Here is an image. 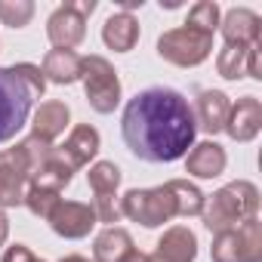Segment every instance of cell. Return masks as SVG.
<instances>
[{
    "instance_id": "cell-1",
    "label": "cell",
    "mask_w": 262,
    "mask_h": 262,
    "mask_svg": "<svg viewBox=\"0 0 262 262\" xmlns=\"http://www.w3.org/2000/svg\"><path fill=\"white\" fill-rule=\"evenodd\" d=\"M123 142L148 164H173L194 145V111L188 99L170 86H151L136 93L123 108Z\"/></svg>"
},
{
    "instance_id": "cell-2",
    "label": "cell",
    "mask_w": 262,
    "mask_h": 262,
    "mask_svg": "<svg viewBox=\"0 0 262 262\" xmlns=\"http://www.w3.org/2000/svg\"><path fill=\"white\" fill-rule=\"evenodd\" d=\"M259 210V191L253 182H231L225 188H219L210 204H204V225L216 234L222 231H231L237 225H244L247 219H253Z\"/></svg>"
},
{
    "instance_id": "cell-3",
    "label": "cell",
    "mask_w": 262,
    "mask_h": 262,
    "mask_svg": "<svg viewBox=\"0 0 262 262\" xmlns=\"http://www.w3.org/2000/svg\"><path fill=\"white\" fill-rule=\"evenodd\" d=\"M31 93L13 68H0V142H10L28 123Z\"/></svg>"
},
{
    "instance_id": "cell-4",
    "label": "cell",
    "mask_w": 262,
    "mask_h": 262,
    "mask_svg": "<svg viewBox=\"0 0 262 262\" xmlns=\"http://www.w3.org/2000/svg\"><path fill=\"white\" fill-rule=\"evenodd\" d=\"M120 216H129L133 222H142L145 228H155V225H164L176 216V198H173L170 185L133 188V191L123 194Z\"/></svg>"
},
{
    "instance_id": "cell-5",
    "label": "cell",
    "mask_w": 262,
    "mask_h": 262,
    "mask_svg": "<svg viewBox=\"0 0 262 262\" xmlns=\"http://www.w3.org/2000/svg\"><path fill=\"white\" fill-rule=\"evenodd\" d=\"M213 50V34L201 31V28H191V25H182V28H173L167 34H161L158 40V56L179 65V68H194L201 65Z\"/></svg>"
},
{
    "instance_id": "cell-6",
    "label": "cell",
    "mask_w": 262,
    "mask_h": 262,
    "mask_svg": "<svg viewBox=\"0 0 262 262\" xmlns=\"http://www.w3.org/2000/svg\"><path fill=\"white\" fill-rule=\"evenodd\" d=\"M83 90H86V102L93 111L99 114H111L120 105V80L117 71L108 59L102 56H86L83 59V71H80Z\"/></svg>"
},
{
    "instance_id": "cell-7",
    "label": "cell",
    "mask_w": 262,
    "mask_h": 262,
    "mask_svg": "<svg viewBox=\"0 0 262 262\" xmlns=\"http://www.w3.org/2000/svg\"><path fill=\"white\" fill-rule=\"evenodd\" d=\"M262 259V222L253 216L244 225L216 234L213 262H259Z\"/></svg>"
},
{
    "instance_id": "cell-8",
    "label": "cell",
    "mask_w": 262,
    "mask_h": 262,
    "mask_svg": "<svg viewBox=\"0 0 262 262\" xmlns=\"http://www.w3.org/2000/svg\"><path fill=\"white\" fill-rule=\"evenodd\" d=\"M31 188V161L22 145L0 151V207H19Z\"/></svg>"
},
{
    "instance_id": "cell-9",
    "label": "cell",
    "mask_w": 262,
    "mask_h": 262,
    "mask_svg": "<svg viewBox=\"0 0 262 262\" xmlns=\"http://www.w3.org/2000/svg\"><path fill=\"white\" fill-rule=\"evenodd\" d=\"M96 0H80V4L59 7L47 22V37L56 43V50H74L86 37V16H93Z\"/></svg>"
},
{
    "instance_id": "cell-10",
    "label": "cell",
    "mask_w": 262,
    "mask_h": 262,
    "mask_svg": "<svg viewBox=\"0 0 262 262\" xmlns=\"http://www.w3.org/2000/svg\"><path fill=\"white\" fill-rule=\"evenodd\" d=\"M86 179H90V188H93V194H96V204H93L96 222H117V219H120V207H117V201H114V191H117V185H120V170H117V164L99 161V164L90 167Z\"/></svg>"
},
{
    "instance_id": "cell-11",
    "label": "cell",
    "mask_w": 262,
    "mask_h": 262,
    "mask_svg": "<svg viewBox=\"0 0 262 262\" xmlns=\"http://www.w3.org/2000/svg\"><path fill=\"white\" fill-rule=\"evenodd\" d=\"M50 225L59 237H68V241H77V237H86L90 228L96 225V210L93 204H80V201H59V207L53 210L50 216Z\"/></svg>"
},
{
    "instance_id": "cell-12",
    "label": "cell",
    "mask_w": 262,
    "mask_h": 262,
    "mask_svg": "<svg viewBox=\"0 0 262 262\" xmlns=\"http://www.w3.org/2000/svg\"><path fill=\"white\" fill-rule=\"evenodd\" d=\"M262 129V102L256 96H244L237 99V105L228 111V120H225V133L234 139V142H250L259 136Z\"/></svg>"
},
{
    "instance_id": "cell-13",
    "label": "cell",
    "mask_w": 262,
    "mask_h": 262,
    "mask_svg": "<svg viewBox=\"0 0 262 262\" xmlns=\"http://www.w3.org/2000/svg\"><path fill=\"white\" fill-rule=\"evenodd\" d=\"M99 145H102L99 129L90 126V123H80V126L71 129V136L65 139V145L59 148V155L71 164V170H80V167H86L99 155Z\"/></svg>"
},
{
    "instance_id": "cell-14",
    "label": "cell",
    "mask_w": 262,
    "mask_h": 262,
    "mask_svg": "<svg viewBox=\"0 0 262 262\" xmlns=\"http://www.w3.org/2000/svg\"><path fill=\"white\" fill-rule=\"evenodd\" d=\"M228 111H231V105H228V96H225V93H219V90H204V93L198 96L194 123L204 129V133L216 136V133H222V129H225Z\"/></svg>"
},
{
    "instance_id": "cell-15",
    "label": "cell",
    "mask_w": 262,
    "mask_h": 262,
    "mask_svg": "<svg viewBox=\"0 0 262 262\" xmlns=\"http://www.w3.org/2000/svg\"><path fill=\"white\" fill-rule=\"evenodd\" d=\"M259 16L253 10H228L222 19V37L228 47H256L259 43Z\"/></svg>"
},
{
    "instance_id": "cell-16",
    "label": "cell",
    "mask_w": 262,
    "mask_h": 262,
    "mask_svg": "<svg viewBox=\"0 0 262 262\" xmlns=\"http://www.w3.org/2000/svg\"><path fill=\"white\" fill-rule=\"evenodd\" d=\"M158 256L164 262H194V256H198V237L185 225L167 228L164 237L158 241Z\"/></svg>"
},
{
    "instance_id": "cell-17",
    "label": "cell",
    "mask_w": 262,
    "mask_h": 262,
    "mask_svg": "<svg viewBox=\"0 0 262 262\" xmlns=\"http://www.w3.org/2000/svg\"><path fill=\"white\" fill-rule=\"evenodd\" d=\"M102 40L114 53H129V50L136 47V40H139V22L129 13H114L102 25Z\"/></svg>"
},
{
    "instance_id": "cell-18",
    "label": "cell",
    "mask_w": 262,
    "mask_h": 262,
    "mask_svg": "<svg viewBox=\"0 0 262 262\" xmlns=\"http://www.w3.org/2000/svg\"><path fill=\"white\" fill-rule=\"evenodd\" d=\"M71 176H74L71 164L59 155V148H53V151L43 158V164L31 173V185H34V188H47V191H62V188L71 182Z\"/></svg>"
},
{
    "instance_id": "cell-19",
    "label": "cell",
    "mask_w": 262,
    "mask_h": 262,
    "mask_svg": "<svg viewBox=\"0 0 262 262\" xmlns=\"http://www.w3.org/2000/svg\"><path fill=\"white\" fill-rule=\"evenodd\" d=\"M68 120H71V111H68L65 102H43L34 114V133L31 136H37L43 142H53L65 133Z\"/></svg>"
},
{
    "instance_id": "cell-20",
    "label": "cell",
    "mask_w": 262,
    "mask_h": 262,
    "mask_svg": "<svg viewBox=\"0 0 262 262\" xmlns=\"http://www.w3.org/2000/svg\"><path fill=\"white\" fill-rule=\"evenodd\" d=\"M185 170H188V176H198V179L219 176L225 170V151H222V145H216V142L194 145L191 155H188V161H185Z\"/></svg>"
},
{
    "instance_id": "cell-21",
    "label": "cell",
    "mask_w": 262,
    "mask_h": 262,
    "mask_svg": "<svg viewBox=\"0 0 262 262\" xmlns=\"http://www.w3.org/2000/svg\"><path fill=\"white\" fill-rule=\"evenodd\" d=\"M80 71H83V56H77L74 50H50L43 59V74L62 86L80 80Z\"/></svg>"
},
{
    "instance_id": "cell-22",
    "label": "cell",
    "mask_w": 262,
    "mask_h": 262,
    "mask_svg": "<svg viewBox=\"0 0 262 262\" xmlns=\"http://www.w3.org/2000/svg\"><path fill=\"white\" fill-rule=\"evenodd\" d=\"M133 250H136V247H133V237H129V231L114 228V225L105 228V231L96 237V244H93L96 262H123Z\"/></svg>"
},
{
    "instance_id": "cell-23",
    "label": "cell",
    "mask_w": 262,
    "mask_h": 262,
    "mask_svg": "<svg viewBox=\"0 0 262 262\" xmlns=\"http://www.w3.org/2000/svg\"><path fill=\"white\" fill-rule=\"evenodd\" d=\"M167 185H170V191L176 198V216H201L204 213V204L207 201H204V194H201L198 185H191L185 179H173Z\"/></svg>"
},
{
    "instance_id": "cell-24",
    "label": "cell",
    "mask_w": 262,
    "mask_h": 262,
    "mask_svg": "<svg viewBox=\"0 0 262 262\" xmlns=\"http://www.w3.org/2000/svg\"><path fill=\"white\" fill-rule=\"evenodd\" d=\"M250 50H253V47H228V43H225L222 53H219V59H216L219 74L228 77V80L244 77V74H247V56H250Z\"/></svg>"
},
{
    "instance_id": "cell-25",
    "label": "cell",
    "mask_w": 262,
    "mask_h": 262,
    "mask_svg": "<svg viewBox=\"0 0 262 262\" xmlns=\"http://www.w3.org/2000/svg\"><path fill=\"white\" fill-rule=\"evenodd\" d=\"M34 16V4L31 0H0V22L10 28H22L28 25Z\"/></svg>"
},
{
    "instance_id": "cell-26",
    "label": "cell",
    "mask_w": 262,
    "mask_h": 262,
    "mask_svg": "<svg viewBox=\"0 0 262 262\" xmlns=\"http://www.w3.org/2000/svg\"><path fill=\"white\" fill-rule=\"evenodd\" d=\"M59 191H47V188H28V194H25V207L34 213V216H40V219H50L53 216V210L59 207Z\"/></svg>"
},
{
    "instance_id": "cell-27",
    "label": "cell",
    "mask_w": 262,
    "mask_h": 262,
    "mask_svg": "<svg viewBox=\"0 0 262 262\" xmlns=\"http://www.w3.org/2000/svg\"><path fill=\"white\" fill-rule=\"evenodd\" d=\"M185 25H191V28H201V31L213 34V31H216V25H219V7L213 4V0H201V4H194V7H191V13H188V22H185Z\"/></svg>"
},
{
    "instance_id": "cell-28",
    "label": "cell",
    "mask_w": 262,
    "mask_h": 262,
    "mask_svg": "<svg viewBox=\"0 0 262 262\" xmlns=\"http://www.w3.org/2000/svg\"><path fill=\"white\" fill-rule=\"evenodd\" d=\"M13 71L22 77V83L28 86L31 99H40V96H43V90H47V77H43V71H40L37 65H31V62H19V65H13Z\"/></svg>"
},
{
    "instance_id": "cell-29",
    "label": "cell",
    "mask_w": 262,
    "mask_h": 262,
    "mask_svg": "<svg viewBox=\"0 0 262 262\" xmlns=\"http://www.w3.org/2000/svg\"><path fill=\"white\" fill-rule=\"evenodd\" d=\"M0 262H43V259H37L25 244H13V247H7V253H4Z\"/></svg>"
},
{
    "instance_id": "cell-30",
    "label": "cell",
    "mask_w": 262,
    "mask_h": 262,
    "mask_svg": "<svg viewBox=\"0 0 262 262\" xmlns=\"http://www.w3.org/2000/svg\"><path fill=\"white\" fill-rule=\"evenodd\" d=\"M7 234H10V219H7V210L0 207V247H4V241H7Z\"/></svg>"
},
{
    "instance_id": "cell-31",
    "label": "cell",
    "mask_w": 262,
    "mask_h": 262,
    "mask_svg": "<svg viewBox=\"0 0 262 262\" xmlns=\"http://www.w3.org/2000/svg\"><path fill=\"white\" fill-rule=\"evenodd\" d=\"M123 262H148V253H139V250H133V253H129Z\"/></svg>"
},
{
    "instance_id": "cell-32",
    "label": "cell",
    "mask_w": 262,
    "mask_h": 262,
    "mask_svg": "<svg viewBox=\"0 0 262 262\" xmlns=\"http://www.w3.org/2000/svg\"><path fill=\"white\" fill-rule=\"evenodd\" d=\"M120 7L126 13V10H133V7H142V0H120Z\"/></svg>"
},
{
    "instance_id": "cell-33",
    "label": "cell",
    "mask_w": 262,
    "mask_h": 262,
    "mask_svg": "<svg viewBox=\"0 0 262 262\" xmlns=\"http://www.w3.org/2000/svg\"><path fill=\"white\" fill-rule=\"evenodd\" d=\"M62 262H90V259H86V256H65Z\"/></svg>"
},
{
    "instance_id": "cell-34",
    "label": "cell",
    "mask_w": 262,
    "mask_h": 262,
    "mask_svg": "<svg viewBox=\"0 0 262 262\" xmlns=\"http://www.w3.org/2000/svg\"><path fill=\"white\" fill-rule=\"evenodd\" d=\"M148 262H164V259H161V256L155 253V256H148Z\"/></svg>"
}]
</instances>
